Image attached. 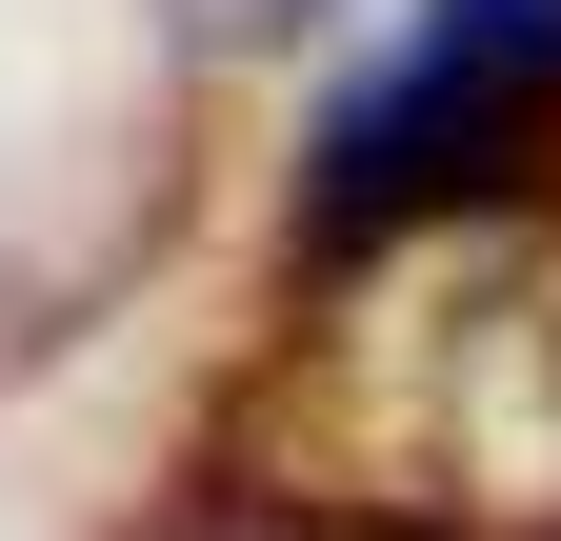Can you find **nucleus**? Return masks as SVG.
I'll use <instances>...</instances> for the list:
<instances>
[{
    "instance_id": "nucleus-1",
    "label": "nucleus",
    "mask_w": 561,
    "mask_h": 541,
    "mask_svg": "<svg viewBox=\"0 0 561 541\" xmlns=\"http://www.w3.org/2000/svg\"><path fill=\"white\" fill-rule=\"evenodd\" d=\"M181 482L221 541H561V181L280 241Z\"/></svg>"
},
{
    "instance_id": "nucleus-2",
    "label": "nucleus",
    "mask_w": 561,
    "mask_h": 541,
    "mask_svg": "<svg viewBox=\"0 0 561 541\" xmlns=\"http://www.w3.org/2000/svg\"><path fill=\"white\" fill-rule=\"evenodd\" d=\"M461 181H561V0H401L381 60L301 120L280 241H362Z\"/></svg>"
},
{
    "instance_id": "nucleus-3",
    "label": "nucleus",
    "mask_w": 561,
    "mask_h": 541,
    "mask_svg": "<svg viewBox=\"0 0 561 541\" xmlns=\"http://www.w3.org/2000/svg\"><path fill=\"white\" fill-rule=\"evenodd\" d=\"M161 21H181V60H261V41H301L321 0H161Z\"/></svg>"
}]
</instances>
